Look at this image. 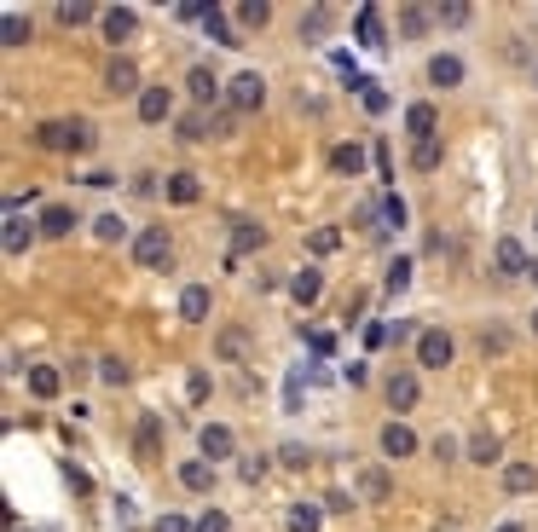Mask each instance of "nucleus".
<instances>
[{
    "label": "nucleus",
    "mask_w": 538,
    "mask_h": 532,
    "mask_svg": "<svg viewBox=\"0 0 538 532\" xmlns=\"http://www.w3.org/2000/svg\"><path fill=\"white\" fill-rule=\"evenodd\" d=\"M359 492H365L371 503H382V498H388V475H382V469H365V475H359Z\"/></svg>",
    "instance_id": "38"
},
{
    "label": "nucleus",
    "mask_w": 538,
    "mask_h": 532,
    "mask_svg": "<svg viewBox=\"0 0 538 532\" xmlns=\"http://www.w3.org/2000/svg\"><path fill=\"white\" fill-rule=\"evenodd\" d=\"M307 249H313V255H336V249H341V232H336V226H319V232L307 238Z\"/></svg>",
    "instance_id": "40"
},
{
    "label": "nucleus",
    "mask_w": 538,
    "mask_h": 532,
    "mask_svg": "<svg viewBox=\"0 0 538 532\" xmlns=\"http://www.w3.org/2000/svg\"><path fill=\"white\" fill-rule=\"evenodd\" d=\"M209 307H214V295L203 290V283H186V290H180V318H186V325H203Z\"/></svg>",
    "instance_id": "10"
},
{
    "label": "nucleus",
    "mask_w": 538,
    "mask_h": 532,
    "mask_svg": "<svg viewBox=\"0 0 538 532\" xmlns=\"http://www.w3.org/2000/svg\"><path fill=\"white\" fill-rule=\"evenodd\" d=\"M533 261H527V249H521L516 238H498V249H492V278L498 283H516V278H527Z\"/></svg>",
    "instance_id": "3"
},
{
    "label": "nucleus",
    "mask_w": 538,
    "mask_h": 532,
    "mask_svg": "<svg viewBox=\"0 0 538 532\" xmlns=\"http://www.w3.org/2000/svg\"><path fill=\"white\" fill-rule=\"evenodd\" d=\"M429 23H434V12H429V6H406V12H399V35H406V41H417Z\"/></svg>",
    "instance_id": "30"
},
{
    "label": "nucleus",
    "mask_w": 538,
    "mask_h": 532,
    "mask_svg": "<svg viewBox=\"0 0 538 532\" xmlns=\"http://www.w3.org/2000/svg\"><path fill=\"white\" fill-rule=\"evenodd\" d=\"M133 445H139V457H156V445H163V428H156V417H139V428H133Z\"/></svg>",
    "instance_id": "33"
},
{
    "label": "nucleus",
    "mask_w": 538,
    "mask_h": 532,
    "mask_svg": "<svg viewBox=\"0 0 538 532\" xmlns=\"http://www.w3.org/2000/svg\"><path fill=\"white\" fill-rule=\"evenodd\" d=\"M440 163H446V145H440V139H417V145H411V168H423V174H434Z\"/></svg>",
    "instance_id": "27"
},
{
    "label": "nucleus",
    "mask_w": 538,
    "mask_h": 532,
    "mask_svg": "<svg viewBox=\"0 0 538 532\" xmlns=\"http://www.w3.org/2000/svg\"><path fill=\"white\" fill-rule=\"evenodd\" d=\"M434 128H440V110L434 105H406V133H417V139H434Z\"/></svg>",
    "instance_id": "18"
},
{
    "label": "nucleus",
    "mask_w": 538,
    "mask_h": 532,
    "mask_svg": "<svg viewBox=\"0 0 538 532\" xmlns=\"http://www.w3.org/2000/svg\"><path fill=\"white\" fill-rule=\"evenodd\" d=\"M376 445H382V457H394V463H399V457H411V452H417V435H411L406 423H388Z\"/></svg>",
    "instance_id": "12"
},
{
    "label": "nucleus",
    "mask_w": 538,
    "mask_h": 532,
    "mask_svg": "<svg viewBox=\"0 0 538 532\" xmlns=\"http://www.w3.org/2000/svg\"><path fill=\"white\" fill-rule=\"evenodd\" d=\"M330 23H336V12H330V6L301 12V41H319V35H330Z\"/></svg>",
    "instance_id": "28"
},
{
    "label": "nucleus",
    "mask_w": 538,
    "mask_h": 532,
    "mask_svg": "<svg viewBox=\"0 0 538 532\" xmlns=\"http://www.w3.org/2000/svg\"><path fill=\"white\" fill-rule=\"evenodd\" d=\"M70 232H76V215H70L64 203L41 208V238H70Z\"/></svg>",
    "instance_id": "23"
},
{
    "label": "nucleus",
    "mask_w": 538,
    "mask_h": 532,
    "mask_svg": "<svg viewBox=\"0 0 538 532\" xmlns=\"http://www.w3.org/2000/svg\"><path fill=\"white\" fill-rule=\"evenodd\" d=\"M533 330H538V313H533Z\"/></svg>",
    "instance_id": "55"
},
{
    "label": "nucleus",
    "mask_w": 538,
    "mask_h": 532,
    "mask_svg": "<svg viewBox=\"0 0 538 532\" xmlns=\"http://www.w3.org/2000/svg\"><path fill=\"white\" fill-rule=\"evenodd\" d=\"M203 30H209L220 46H243L238 35H231V18H226V12H220V6H209V18H203Z\"/></svg>",
    "instance_id": "34"
},
{
    "label": "nucleus",
    "mask_w": 538,
    "mask_h": 532,
    "mask_svg": "<svg viewBox=\"0 0 538 532\" xmlns=\"http://www.w3.org/2000/svg\"><path fill=\"white\" fill-rule=\"evenodd\" d=\"M434 18H440V23H469V6H440Z\"/></svg>",
    "instance_id": "50"
},
{
    "label": "nucleus",
    "mask_w": 538,
    "mask_h": 532,
    "mask_svg": "<svg viewBox=\"0 0 538 532\" xmlns=\"http://www.w3.org/2000/svg\"><path fill=\"white\" fill-rule=\"evenodd\" d=\"M284 521H290V532H319L324 515H319V503H290V515H284Z\"/></svg>",
    "instance_id": "31"
},
{
    "label": "nucleus",
    "mask_w": 538,
    "mask_h": 532,
    "mask_svg": "<svg viewBox=\"0 0 538 532\" xmlns=\"http://www.w3.org/2000/svg\"><path fill=\"white\" fill-rule=\"evenodd\" d=\"M527 278H533V283H538V261H533V272H527Z\"/></svg>",
    "instance_id": "53"
},
{
    "label": "nucleus",
    "mask_w": 538,
    "mask_h": 532,
    "mask_svg": "<svg viewBox=\"0 0 538 532\" xmlns=\"http://www.w3.org/2000/svg\"><path fill=\"white\" fill-rule=\"evenodd\" d=\"M99 23H105V41H116V46H122L133 30H139V12H133V6H105V18H99Z\"/></svg>",
    "instance_id": "8"
},
{
    "label": "nucleus",
    "mask_w": 538,
    "mask_h": 532,
    "mask_svg": "<svg viewBox=\"0 0 538 532\" xmlns=\"http://www.w3.org/2000/svg\"><path fill=\"white\" fill-rule=\"evenodd\" d=\"M168 255H174L168 226H145L139 238H133V261H139V266H168Z\"/></svg>",
    "instance_id": "4"
},
{
    "label": "nucleus",
    "mask_w": 538,
    "mask_h": 532,
    "mask_svg": "<svg viewBox=\"0 0 538 532\" xmlns=\"http://www.w3.org/2000/svg\"><path fill=\"white\" fill-rule=\"evenodd\" d=\"M278 457H284L290 469H307V463H313V452H307V445H284V452H278Z\"/></svg>",
    "instance_id": "46"
},
{
    "label": "nucleus",
    "mask_w": 538,
    "mask_h": 532,
    "mask_svg": "<svg viewBox=\"0 0 538 532\" xmlns=\"http://www.w3.org/2000/svg\"><path fill=\"white\" fill-rule=\"evenodd\" d=\"M266 469H273L266 457H243V463H238V475H243V480L255 486V480H266Z\"/></svg>",
    "instance_id": "44"
},
{
    "label": "nucleus",
    "mask_w": 538,
    "mask_h": 532,
    "mask_svg": "<svg viewBox=\"0 0 538 532\" xmlns=\"http://www.w3.org/2000/svg\"><path fill=\"white\" fill-rule=\"evenodd\" d=\"M290 295H296L301 307H313V301L324 295V272H319V266H301L296 278H290Z\"/></svg>",
    "instance_id": "16"
},
{
    "label": "nucleus",
    "mask_w": 538,
    "mask_h": 532,
    "mask_svg": "<svg viewBox=\"0 0 538 532\" xmlns=\"http://www.w3.org/2000/svg\"><path fill=\"white\" fill-rule=\"evenodd\" d=\"M226 105L238 110V116H243V110H261V105H266L261 70H243V76H231V81H226Z\"/></svg>",
    "instance_id": "2"
},
{
    "label": "nucleus",
    "mask_w": 538,
    "mask_h": 532,
    "mask_svg": "<svg viewBox=\"0 0 538 532\" xmlns=\"http://www.w3.org/2000/svg\"><path fill=\"white\" fill-rule=\"evenodd\" d=\"M93 232H99L105 243H116V238H122L128 226H122V215H99V220H93Z\"/></svg>",
    "instance_id": "42"
},
{
    "label": "nucleus",
    "mask_w": 538,
    "mask_h": 532,
    "mask_svg": "<svg viewBox=\"0 0 538 532\" xmlns=\"http://www.w3.org/2000/svg\"><path fill=\"white\" fill-rule=\"evenodd\" d=\"M231 452H238V435H231L226 423L203 428V457H209V463H220V457H231Z\"/></svg>",
    "instance_id": "14"
},
{
    "label": "nucleus",
    "mask_w": 538,
    "mask_h": 532,
    "mask_svg": "<svg viewBox=\"0 0 538 532\" xmlns=\"http://www.w3.org/2000/svg\"><path fill=\"white\" fill-rule=\"evenodd\" d=\"M35 232H29V220L18 215V208H6V255H23V243H29Z\"/></svg>",
    "instance_id": "29"
},
{
    "label": "nucleus",
    "mask_w": 538,
    "mask_h": 532,
    "mask_svg": "<svg viewBox=\"0 0 538 532\" xmlns=\"http://www.w3.org/2000/svg\"><path fill=\"white\" fill-rule=\"evenodd\" d=\"M231 521H226V515H220V510H209V515H203V521H198V532H226Z\"/></svg>",
    "instance_id": "49"
},
{
    "label": "nucleus",
    "mask_w": 538,
    "mask_h": 532,
    "mask_svg": "<svg viewBox=\"0 0 538 532\" xmlns=\"http://www.w3.org/2000/svg\"><path fill=\"white\" fill-rule=\"evenodd\" d=\"M174 116V88H145L139 93V122H168Z\"/></svg>",
    "instance_id": "9"
},
{
    "label": "nucleus",
    "mask_w": 538,
    "mask_h": 532,
    "mask_svg": "<svg viewBox=\"0 0 538 532\" xmlns=\"http://www.w3.org/2000/svg\"><path fill=\"white\" fill-rule=\"evenodd\" d=\"M180 139H186V145L214 139V110H191V116H180Z\"/></svg>",
    "instance_id": "22"
},
{
    "label": "nucleus",
    "mask_w": 538,
    "mask_h": 532,
    "mask_svg": "<svg viewBox=\"0 0 538 532\" xmlns=\"http://www.w3.org/2000/svg\"><path fill=\"white\" fill-rule=\"evenodd\" d=\"M151 532H198V527H191V521H186V515H163V521H156Z\"/></svg>",
    "instance_id": "47"
},
{
    "label": "nucleus",
    "mask_w": 538,
    "mask_h": 532,
    "mask_svg": "<svg viewBox=\"0 0 538 532\" xmlns=\"http://www.w3.org/2000/svg\"><path fill=\"white\" fill-rule=\"evenodd\" d=\"M0 35H6V46H29V18H23V12H6Z\"/></svg>",
    "instance_id": "36"
},
{
    "label": "nucleus",
    "mask_w": 538,
    "mask_h": 532,
    "mask_svg": "<svg viewBox=\"0 0 538 532\" xmlns=\"http://www.w3.org/2000/svg\"><path fill=\"white\" fill-rule=\"evenodd\" d=\"M533 81H538V58H533Z\"/></svg>",
    "instance_id": "54"
},
{
    "label": "nucleus",
    "mask_w": 538,
    "mask_h": 532,
    "mask_svg": "<svg viewBox=\"0 0 538 532\" xmlns=\"http://www.w3.org/2000/svg\"><path fill=\"white\" fill-rule=\"evenodd\" d=\"M451 359H458V342H451L446 330H423V342H417V365H423V370H446Z\"/></svg>",
    "instance_id": "5"
},
{
    "label": "nucleus",
    "mask_w": 538,
    "mask_h": 532,
    "mask_svg": "<svg viewBox=\"0 0 538 532\" xmlns=\"http://www.w3.org/2000/svg\"><path fill=\"white\" fill-rule=\"evenodd\" d=\"M498 457H504L498 435H492V428H475V435H469V463H498Z\"/></svg>",
    "instance_id": "24"
},
{
    "label": "nucleus",
    "mask_w": 538,
    "mask_h": 532,
    "mask_svg": "<svg viewBox=\"0 0 538 532\" xmlns=\"http://www.w3.org/2000/svg\"><path fill=\"white\" fill-rule=\"evenodd\" d=\"M382 393H388V405H394V411H411V405L423 400V382H417V370H394V376L382 382Z\"/></svg>",
    "instance_id": "6"
},
{
    "label": "nucleus",
    "mask_w": 538,
    "mask_h": 532,
    "mask_svg": "<svg viewBox=\"0 0 538 532\" xmlns=\"http://www.w3.org/2000/svg\"><path fill=\"white\" fill-rule=\"evenodd\" d=\"M29 393L35 400H58V393H64V370L58 365H35L29 370Z\"/></svg>",
    "instance_id": "15"
},
{
    "label": "nucleus",
    "mask_w": 538,
    "mask_h": 532,
    "mask_svg": "<svg viewBox=\"0 0 538 532\" xmlns=\"http://www.w3.org/2000/svg\"><path fill=\"white\" fill-rule=\"evenodd\" d=\"M99 376L110 388H122V382H128V365H122V359H99Z\"/></svg>",
    "instance_id": "43"
},
{
    "label": "nucleus",
    "mask_w": 538,
    "mask_h": 532,
    "mask_svg": "<svg viewBox=\"0 0 538 532\" xmlns=\"http://www.w3.org/2000/svg\"><path fill=\"white\" fill-rule=\"evenodd\" d=\"M53 18L64 23V30H81V23H93V18H105V12H93L88 0H58L53 6Z\"/></svg>",
    "instance_id": "21"
},
{
    "label": "nucleus",
    "mask_w": 538,
    "mask_h": 532,
    "mask_svg": "<svg viewBox=\"0 0 538 532\" xmlns=\"http://www.w3.org/2000/svg\"><path fill=\"white\" fill-rule=\"evenodd\" d=\"M330 174H341V180H359L365 174V151H359V145H336V151H330Z\"/></svg>",
    "instance_id": "20"
},
{
    "label": "nucleus",
    "mask_w": 538,
    "mask_h": 532,
    "mask_svg": "<svg viewBox=\"0 0 538 532\" xmlns=\"http://www.w3.org/2000/svg\"><path fill=\"white\" fill-rule=\"evenodd\" d=\"M261 243H266V226H255V220H231V249L238 255L261 249Z\"/></svg>",
    "instance_id": "26"
},
{
    "label": "nucleus",
    "mask_w": 538,
    "mask_h": 532,
    "mask_svg": "<svg viewBox=\"0 0 538 532\" xmlns=\"http://www.w3.org/2000/svg\"><path fill=\"white\" fill-rule=\"evenodd\" d=\"M359 41L365 46H388L382 41V12H376V6H359Z\"/></svg>",
    "instance_id": "32"
},
{
    "label": "nucleus",
    "mask_w": 538,
    "mask_h": 532,
    "mask_svg": "<svg viewBox=\"0 0 538 532\" xmlns=\"http://www.w3.org/2000/svg\"><path fill=\"white\" fill-rule=\"evenodd\" d=\"M186 93L198 98V105H214V98H220V81H214V70H209V64H191V70H186Z\"/></svg>",
    "instance_id": "13"
},
{
    "label": "nucleus",
    "mask_w": 538,
    "mask_h": 532,
    "mask_svg": "<svg viewBox=\"0 0 538 532\" xmlns=\"http://www.w3.org/2000/svg\"><path fill=\"white\" fill-rule=\"evenodd\" d=\"M394 342H423V336H417V325H411V318H399V325H394Z\"/></svg>",
    "instance_id": "51"
},
{
    "label": "nucleus",
    "mask_w": 538,
    "mask_h": 532,
    "mask_svg": "<svg viewBox=\"0 0 538 532\" xmlns=\"http://www.w3.org/2000/svg\"><path fill=\"white\" fill-rule=\"evenodd\" d=\"M481 348H486V353H504L509 336H504V330H481Z\"/></svg>",
    "instance_id": "48"
},
{
    "label": "nucleus",
    "mask_w": 538,
    "mask_h": 532,
    "mask_svg": "<svg viewBox=\"0 0 538 532\" xmlns=\"http://www.w3.org/2000/svg\"><path fill=\"white\" fill-rule=\"evenodd\" d=\"M382 220L388 226H406V203H399V197H382Z\"/></svg>",
    "instance_id": "45"
},
{
    "label": "nucleus",
    "mask_w": 538,
    "mask_h": 532,
    "mask_svg": "<svg viewBox=\"0 0 538 532\" xmlns=\"http://www.w3.org/2000/svg\"><path fill=\"white\" fill-rule=\"evenodd\" d=\"M214 353L220 359H243V353H249V336H243V330H226V336L214 342Z\"/></svg>",
    "instance_id": "39"
},
{
    "label": "nucleus",
    "mask_w": 538,
    "mask_h": 532,
    "mask_svg": "<svg viewBox=\"0 0 538 532\" xmlns=\"http://www.w3.org/2000/svg\"><path fill=\"white\" fill-rule=\"evenodd\" d=\"M238 23H243V30H266V23H273V6H266V0H243Z\"/></svg>",
    "instance_id": "35"
},
{
    "label": "nucleus",
    "mask_w": 538,
    "mask_h": 532,
    "mask_svg": "<svg viewBox=\"0 0 538 532\" xmlns=\"http://www.w3.org/2000/svg\"><path fill=\"white\" fill-rule=\"evenodd\" d=\"M35 145L41 151H93V122H81V116H53V122H41L35 128Z\"/></svg>",
    "instance_id": "1"
},
{
    "label": "nucleus",
    "mask_w": 538,
    "mask_h": 532,
    "mask_svg": "<svg viewBox=\"0 0 538 532\" xmlns=\"http://www.w3.org/2000/svg\"><path fill=\"white\" fill-rule=\"evenodd\" d=\"M533 226H538V220H533Z\"/></svg>",
    "instance_id": "56"
},
{
    "label": "nucleus",
    "mask_w": 538,
    "mask_h": 532,
    "mask_svg": "<svg viewBox=\"0 0 538 532\" xmlns=\"http://www.w3.org/2000/svg\"><path fill=\"white\" fill-rule=\"evenodd\" d=\"M411 272H417V266H411L406 255H399V261L388 266V283H382V290H388V295H406V290H411Z\"/></svg>",
    "instance_id": "37"
},
{
    "label": "nucleus",
    "mask_w": 538,
    "mask_h": 532,
    "mask_svg": "<svg viewBox=\"0 0 538 532\" xmlns=\"http://www.w3.org/2000/svg\"><path fill=\"white\" fill-rule=\"evenodd\" d=\"M498 480H504L509 498H521V492H538V469H533V463H504V475H498Z\"/></svg>",
    "instance_id": "19"
},
{
    "label": "nucleus",
    "mask_w": 538,
    "mask_h": 532,
    "mask_svg": "<svg viewBox=\"0 0 538 532\" xmlns=\"http://www.w3.org/2000/svg\"><path fill=\"white\" fill-rule=\"evenodd\" d=\"M180 486L186 492H214V463L209 457H186V463H180Z\"/></svg>",
    "instance_id": "11"
},
{
    "label": "nucleus",
    "mask_w": 538,
    "mask_h": 532,
    "mask_svg": "<svg viewBox=\"0 0 538 532\" xmlns=\"http://www.w3.org/2000/svg\"><path fill=\"white\" fill-rule=\"evenodd\" d=\"M105 93H145L133 58H110V64H105Z\"/></svg>",
    "instance_id": "7"
},
{
    "label": "nucleus",
    "mask_w": 538,
    "mask_h": 532,
    "mask_svg": "<svg viewBox=\"0 0 538 532\" xmlns=\"http://www.w3.org/2000/svg\"><path fill=\"white\" fill-rule=\"evenodd\" d=\"M498 532H527V527H516V521H504V527H498Z\"/></svg>",
    "instance_id": "52"
},
{
    "label": "nucleus",
    "mask_w": 538,
    "mask_h": 532,
    "mask_svg": "<svg viewBox=\"0 0 538 532\" xmlns=\"http://www.w3.org/2000/svg\"><path fill=\"white\" fill-rule=\"evenodd\" d=\"M198 197H203V180H198V174H168V203L191 208Z\"/></svg>",
    "instance_id": "25"
},
{
    "label": "nucleus",
    "mask_w": 538,
    "mask_h": 532,
    "mask_svg": "<svg viewBox=\"0 0 538 532\" xmlns=\"http://www.w3.org/2000/svg\"><path fill=\"white\" fill-rule=\"evenodd\" d=\"M353 88L365 93V110H376V116H382V110H388V93L376 88V81H353Z\"/></svg>",
    "instance_id": "41"
},
{
    "label": "nucleus",
    "mask_w": 538,
    "mask_h": 532,
    "mask_svg": "<svg viewBox=\"0 0 538 532\" xmlns=\"http://www.w3.org/2000/svg\"><path fill=\"white\" fill-rule=\"evenodd\" d=\"M458 81H463V58L434 53V58H429V88H458Z\"/></svg>",
    "instance_id": "17"
}]
</instances>
